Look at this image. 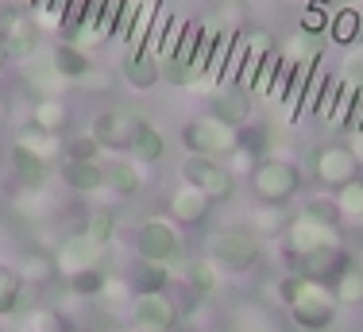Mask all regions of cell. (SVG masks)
Listing matches in <instances>:
<instances>
[{
	"mask_svg": "<svg viewBox=\"0 0 363 332\" xmlns=\"http://www.w3.org/2000/svg\"><path fill=\"white\" fill-rule=\"evenodd\" d=\"M50 62H55V74L62 77V82H85V77L93 74V58L89 50H82L77 43H55L50 47Z\"/></svg>",
	"mask_w": 363,
	"mask_h": 332,
	"instance_id": "obj_19",
	"label": "cell"
},
{
	"mask_svg": "<svg viewBox=\"0 0 363 332\" xmlns=\"http://www.w3.org/2000/svg\"><path fill=\"white\" fill-rule=\"evenodd\" d=\"M8 62V50H4V39H0V66Z\"/></svg>",
	"mask_w": 363,
	"mask_h": 332,
	"instance_id": "obj_46",
	"label": "cell"
},
{
	"mask_svg": "<svg viewBox=\"0 0 363 332\" xmlns=\"http://www.w3.org/2000/svg\"><path fill=\"white\" fill-rule=\"evenodd\" d=\"M220 4H240V0H220Z\"/></svg>",
	"mask_w": 363,
	"mask_h": 332,
	"instance_id": "obj_47",
	"label": "cell"
},
{
	"mask_svg": "<svg viewBox=\"0 0 363 332\" xmlns=\"http://www.w3.org/2000/svg\"><path fill=\"white\" fill-rule=\"evenodd\" d=\"M105 189L112 197H120V201L135 197L143 189L140 162H135V159H112V162H105Z\"/></svg>",
	"mask_w": 363,
	"mask_h": 332,
	"instance_id": "obj_20",
	"label": "cell"
},
{
	"mask_svg": "<svg viewBox=\"0 0 363 332\" xmlns=\"http://www.w3.org/2000/svg\"><path fill=\"white\" fill-rule=\"evenodd\" d=\"M16 332H58V317L50 309H28Z\"/></svg>",
	"mask_w": 363,
	"mask_h": 332,
	"instance_id": "obj_40",
	"label": "cell"
},
{
	"mask_svg": "<svg viewBox=\"0 0 363 332\" xmlns=\"http://www.w3.org/2000/svg\"><path fill=\"white\" fill-rule=\"evenodd\" d=\"M205 259L220 270V275H247L263 263V240L252 228H217L213 236H205Z\"/></svg>",
	"mask_w": 363,
	"mask_h": 332,
	"instance_id": "obj_1",
	"label": "cell"
},
{
	"mask_svg": "<svg viewBox=\"0 0 363 332\" xmlns=\"http://www.w3.org/2000/svg\"><path fill=\"white\" fill-rule=\"evenodd\" d=\"M344 93V77L340 74H325V82H321V93H317V101H313V112L321 120H328V112H333V104L336 97Z\"/></svg>",
	"mask_w": 363,
	"mask_h": 332,
	"instance_id": "obj_37",
	"label": "cell"
},
{
	"mask_svg": "<svg viewBox=\"0 0 363 332\" xmlns=\"http://www.w3.org/2000/svg\"><path fill=\"white\" fill-rule=\"evenodd\" d=\"M170 282V267H159V263H135L132 270V290H167Z\"/></svg>",
	"mask_w": 363,
	"mask_h": 332,
	"instance_id": "obj_35",
	"label": "cell"
},
{
	"mask_svg": "<svg viewBox=\"0 0 363 332\" xmlns=\"http://www.w3.org/2000/svg\"><path fill=\"white\" fill-rule=\"evenodd\" d=\"M286 224H290L286 205H263V201H259V209L252 213V232L255 236H282Z\"/></svg>",
	"mask_w": 363,
	"mask_h": 332,
	"instance_id": "obj_30",
	"label": "cell"
},
{
	"mask_svg": "<svg viewBox=\"0 0 363 332\" xmlns=\"http://www.w3.org/2000/svg\"><path fill=\"white\" fill-rule=\"evenodd\" d=\"M182 275H186L189 290L201 294V298H213V294H220V270L209 263V259H194V263L182 267Z\"/></svg>",
	"mask_w": 363,
	"mask_h": 332,
	"instance_id": "obj_27",
	"label": "cell"
},
{
	"mask_svg": "<svg viewBox=\"0 0 363 332\" xmlns=\"http://www.w3.org/2000/svg\"><path fill=\"white\" fill-rule=\"evenodd\" d=\"M333 294H336V301H340V309H359L363 305V267L356 259L333 278Z\"/></svg>",
	"mask_w": 363,
	"mask_h": 332,
	"instance_id": "obj_22",
	"label": "cell"
},
{
	"mask_svg": "<svg viewBox=\"0 0 363 332\" xmlns=\"http://www.w3.org/2000/svg\"><path fill=\"white\" fill-rule=\"evenodd\" d=\"M58 178L74 194H97V189H105V162L101 159H62L58 162Z\"/></svg>",
	"mask_w": 363,
	"mask_h": 332,
	"instance_id": "obj_16",
	"label": "cell"
},
{
	"mask_svg": "<svg viewBox=\"0 0 363 332\" xmlns=\"http://www.w3.org/2000/svg\"><path fill=\"white\" fill-rule=\"evenodd\" d=\"M236 139H240L236 155H244V159L255 166L259 159H267V147H271V128L259 124V120H247L244 128H236Z\"/></svg>",
	"mask_w": 363,
	"mask_h": 332,
	"instance_id": "obj_24",
	"label": "cell"
},
{
	"mask_svg": "<svg viewBox=\"0 0 363 332\" xmlns=\"http://www.w3.org/2000/svg\"><path fill=\"white\" fill-rule=\"evenodd\" d=\"M255 112V97L244 89H232V93H220L217 101H213V116L224 120L228 128H244L247 120H252Z\"/></svg>",
	"mask_w": 363,
	"mask_h": 332,
	"instance_id": "obj_21",
	"label": "cell"
},
{
	"mask_svg": "<svg viewBox=\"0 0 363 332\" xmlns=\"http://www.w3.org/2000/svg\"><path fill=\"white\" fill-rule=\"evenodd\" d=\"M252 194L263 205H290L301 194V170L298 162L279 159V155H267L252 166Z\"/></svg>",
	"mask_w": 363,
	"mask_h": 332,
	"instance_id": "obj_2",
	"label": "cell"
},
{
	"mask_svg": "<svg viewBox=\"0 0 363 332\" xmlns=\"http://www.w3.org/2000/svg\"><path fill=\"white\" fill-rule=\"evenodd\" d=\"M162 155H167V135L155 124H143L140 135H135V143H132V151H128V159H135L140 166H151V162H159Z\"/></svg>",
	"mask_w": 363,
	"mask_h": 332,
	"instance_id": "obj_26",
	"label": "cell"
},
{
	"mask_svg": "<svg viewBox=\"0 0 363 332\" xmlns=\"http://www.w3.org/2000/svg\"><path fill=\"white\" fill-rule=\"evenodd\" d=\"M0 155H4V147H0Z\"/></svg>",
	"mask_w": 363,
	"mask_h": 332,
	"instance_id": "obj_49",
	"label": "cell"
},
{
	"mask_svg": "<svg viewBox=\"0 0 363 332\" xmlns=\"http://www.w3.org/2000/svg\"><path fill=\"white\" fill-rule=\"evenodd\" d=\"M340 77H344L348 85H356V89H363V43H359V47H348V50H344Z\"/></svg>",
	"mask_w": 363,
	"mask_h": 332,
	"instance_id": "obj_39",
	"label": "cell"
},
{
	"mask_svg": "<svg viewBox=\"0 0 363 332\" xmlns=\"http://www.w3.org/2000/svg\"><path fill=\"white\" fill-rule=\"evenodd\" d=\"M23 82L31 85V89H39L43 97H50V93H58V85H62V77L55 74V62H50V55H35L23 62Z\"/></svg>",
	"mask_w": 363,
	"mask_h": 332,
	"instance_id": "obj_25",
	"label": "cell"
},
{
	"mask_svg": "<svg viewBox=\"0 0 363 332\" xmlns=\"http://www.w3.org/2000/svg\"><path fill=\"white\" fill-rule=\"evenodd\" d=\"M178 139H182V147H186L189 155H205V159H228V155H236V147H240L236 128H228L224 120L213 116V112L186 120Z\"/></svg>",
	"mask_w": 363,
	"mask_h": 332,
	"instance_id": "obj_3",
	"label": "cell"
},
{
	"mask_svg": "<svg viewBox=\"0 0 363 332\" xmlns=\"http://www.w3.org/2000/svg\"><path fill=\"white\" fill-rule=\"evenodd\" d=\"M286 309H290L294 328H301V332H328V328H333V321H336L340 301H336L333 286L309 282V278H306L301 290H298V298H294Z\"/></svg>",
	"mask_w": 363,
	"mask_h": 332,
	"instance_id": "obj_4",
	"label": "cell"
},
{
	"mask_svg": "<svg viewBox=\"0 0 363 332\" xmlns=\"http://www.w3.org/2000/svg\"><path fill=\"white\" fill-rule=\"evenodd\" d=\"M120 74H124V85L135 93H147L162 82V70H159V55L155 50H124V62H120Z\"/></svg>",
	"mask_w": 363,
	"mask_h": 332,
	"instance_id": "obj_14",
	"label": "cell"
},
{
	"mask_svg": "<svg viewBox=\"0 0 363 332\" xmlns=\"http://www.w3.org/2000/svg\"><path fill=\"white\" fill-rule=\"evenodd\" d=\"M182 182L197 186L201 194L213 197V205L236 197V170L224 159H205V155H186L182 159Z\"/></svg>",
	"mask_w": 363,
	"mask_h": 332,
	"instance_id": "obj_6",
	"label": "cell"
},
{
	"mask_svg": "<svg viewBox=\"0 0 363 332\" xmlns=\"http://www.w3.org/2000/svg\"><path fill=\"white\" fill-rule=\"evenodd\" d=\"M50 259H55V270H58L62 278H74V275H82V270L101 267L105 248H101V243H93L85 232H74V236H66V240L58 243Z\"/></svg>",
	"mask_w": 363,
	"mask_h": 332,
	"instance_id": "obj_12",
	"label": "cell"
},
{
	"mask_svg": "<svg viewBox=\"0 0 363 332\" xmlns=\"http://www.w3.org/2000/svg\"><path fill=\"white\" fill-rule=\"evenodd\" d=\"M70 332H85V328H70Z\"/></svg>",
	"mask_w": 363,
	"mask_h": 332,
	"instance_id": "obj_48",
	"label": "cell"
},
{
	"mask_svg": "<svg viewBox=\"0 0 363 332\" xmlns=\"http://www.w3.org/2000/svg\"><path fill=\"white\" fill-rule=\"evenodd\" d=\"M294 263H298V275H301V278L333 286V278L352 263V255H348L344 248H321V251H309V255L294 259Z\"/></svg>",
	"mask_w": 363,
	"mask_h": 332,
	"instance_id": "obj_15",
	"label": "cell"
},
{
	"mask_svg": "<svg viewBox=\"0 0 363 332\" xmlns=\"http://www.w3.org/2000/svg\"><path fill=\"white\" fill-rule=\"evenodd\" d=\"M240 31H217L213 35V55H209V74H205V85H220L224 82V66H228L232 43H236Z\"/></svg>",
	"mask_w": 363,
	"mask_h": 332,
	"instance_id": "obj_32",
	"label": "cell"
},
{
	"mask_svg": "<svg viewBox=\"0 0 363 332\" xmlns=\"http://www.w3.org/2000/svg\"><path fill=\"white\" fill-rule=\"evenodd\" d=\"M105 270L101 267H93V270H82V275H74V278H66L70 282V290L77 294V298H101V290H105Z\"/></svg>",
	"mask_w": 363,
	"mask_h": 332,
	"instance_id": "obj_36",
	"label": "cell"
},
{
	"mask_svg": "<svg viewBox=\"0 0 363 332\" xmlns=\"http://www.w3.org/2000/svg\"><path fill=\"white\" fill-rule=\"evenodd\" d=\"M363 31V16L356 8H336V16L328 20V35H333V43H340V47H356Z\"/></svg>",
	"mask_w": 363,
	"mask_h": 332,
	"instance_id": "obj_29",
	"label": "cell"
},
{
	"mask_svg": "<svg viewBox=\"0 0 363 332\" xmlns=\"http://www.w3.org/2000/svg\"><path fill=\"white\" fill-rule=\"evenodd\" d=\"M301 213L313 216V221H325V224H336V221H340V213H336V201H333V197H309Z\"/></svg>",
	"mask_w": 363,
	"mask_h": 332,
	"instance_id": "obj_41",
	"label": "cell"
},
{
	"mask_svg": "<svg viewBox=\"0 0 363 332\" xmlns=\"http://www.w3.org/2000/svg\"><path fill=\"white\" fill-rule=\"evenodd\" d=\"M147 120L140 116L135 109H124V104H112V109H101L93 116V139L101 143V151H116V155H128L140 135V128Z\"/></svg>",
	"mask_w": 363,
	"mask_h": 332,
	"instance_id": "obj_7",
	"label": "cell"
},
{
	"mask_svg": "<svg viewBox=\"0 0 363 332\" xmlns=\"http://www.w3.org/2000/svg\"><path fill=\"white\" fill-rule=\"evenodd\" d=\"M16 4H20V0H16Z\"/></svg>",
	"mask_w": 363,
	"mask_h": 332,
	"instance_id": "obj_50",
	"label": "cell"
},
{
	"mask_svg": "<svg viewBox=\"0 0 363 332\" xmlns=\"http://www.w3.org/2000/svg\"><path fill=\"white\" fill-rule=\"evenodd\" d=\"M66 120H70V104L58 97V93H50V97H39V104L31 109V124H39L43 132H50V135L62 132Z\"/></svg>",
	"mask_w": 363,
	"mask_h": 332,
	"instance_id": "obj_23",
	"label": "cell"
},
{
	"mask_svg": "<svg viewBox=\"0 0 363 332\" xmlns=\"http://www.w3.org/2000/svg\"><path fill=\"white\" fill-rule=\"evenodd\" d=\"M301 282H306V278H301V275H298V270H294V275H286V278H282V282H279V286H274V294H279V301H282V305H290L294 298H298V290H301Z\"/></svg>",
	"mask_w": 363,
	"mask_h": 332,
	"instance_id": "obj_42",
	"label": "cell"
},
{
	"mask_svg": "<svg viewBox=\"0 0 363 332\" xmlns=\"http://www.w3.org/2000/svg\"><path fill=\"white\" fill-rule=\"evenodd\" d=\"M97 151H101V143L93 139V132L62 139V159H97Z\"/></svg>",
	"mask_w": 363,
	"mask_h": 332,
	"instance_id": "obj_38",
	"label": "cell"
},
{
	"mask_svg": "<svg viewBox=\"0 0 363 332\" xmlns=\"http://www.w3.org/2000/svg\"><path fill=\"white\" fill-rule=\"evenodd\" d=\"M247 39V55H244V66H240V74H236V89H244V93H252L255 89V82H259V74H263V66H267V58L274 55V39L267 31H252V35H244Z\"/></svg>",
	"mask_w": 363,
	"mask_h": 332,
	"instance_id": "obj_17",
	"label": "cell"
},
{
	"mask_svg": "<svg viewBox=\"0 0 363 332\" xmlns=\"http://www.w3.org/2000/svg\"><path fill=\"white\" fill-rule=\"evenodd\" d=\"M16 143L31 147V151L43 155V159H55V155H62V139L50 135V132H43L39 124H23L20 132H16Z\"/></svg>",
	"mask_w": 363,
	"mask_h": 332,
	"instance_id": "obj_31",
	"label": "cell"
},
{
	"mask_svg": "<svg viewBox=\"0 0 363 332\" xmlns=\"http://www.w3.org/2000/svg\"><path fill=\"white\" fill-rule=\"evenodd\" d=\"M128 321L140 332H174L178 328V301L167 290H140L128 301Z\"/></svg>",
	"mask_w": 363,
	"mask_h": 332,
	"instance_id": "obj_8",
	"label": "cell"
},
{
	"mask_svg": "<svg viewBox=\"0 0 363 332\" xmlns=\"http://www.w3.org/2000/svg\"><path fill=\"white\" fill-rule=\"evenodd\" d=\"M132 248L140 263H159V267H182V236L174 228V221L151 216L143 221L132 236Z\"/></svg>",
	"mask_w": 363,
	"mask_h": 332,
	"instance_id": "obj_5",
	"label": "cell"
},
{
	"mask_svg": "<svg viewBox=\"0 0 363 332\" xmlns=\"http://www.w3.org/2000/svg\"><path fill=\"white\" fill-rule=\"evenodd\" d=\"M23 290H28V282H23L20 270H16V267H0V317L20 313Z\"/></svg>",
	"mask_w": 363,
	"mask_h": 332,
	"instance_id": "obj_28",
	"label": "cell"
},
{
	"mask_svg": "<svg viewBox=\"0 0 363 332\" xmlns=\"http://www.w3.org/2000/svg\"><path fill=\"white\" fill-rule=\"evenodd\" d=\"M124 298H128V282H120V278H105L101 301H124Z\"/></svg>",
	"mask_w": 363,
	"mask_h": 332,
	"instance_id": "obj_44",
	"label": "cell"
},
{
	"mask_svg": "<svg viewBox=\"0 0 363 332\" xmlns=\"http://www.w3.org/2000/svg\"><path fill=\"white\" fill-rule=\"evenodd\" d=\"M282 243H286V251L294 259H301L321 248H344V236L336 224H325V221H313V216L298 213V216H290L286 232H282Z\"/></svg>",
	"mask_w": 363,
	"mask_h": 332,
	"instance_id": "obj_10",
	"label": "cell"
},
{
	"mask_svg": "<svg viewBox=\"0 0 363 332\" xmlns=\"http://www.w3.org/2000/svg\"><path fill=\"white\" fill-rule=\"evenodd\" d=\"M8 162H12V174L23 189H43L50 182V159H43V155H35L23 143L8 147Z\"/></svg>",
	"mask_w": 363,
	"mask_h": 332,
	"instance_id": "obj_18",
	"label": "cell"
},
{
	"mask_svg": "<svg viewBox=\"0 0 363 332\" xmlns=\"http://www.w3.org/2000/svg\"><path fill=\"white\" fill-rule=\"evenodd\" d=\"M333 201H336V213L340 221H363V178H352L348 186L333 189Z\"/></svg>",
	"mask_w": 363,
	"mask_h": 332,
	"instance_id": "obj_33",
	"label": "cell"
},
{
	"mask_svg": "<svg viewBox=\"0 0 363 332\" xmlns=\"http://www.w3.org/2000/svg\"><path fill=\"white\" fill-rule=\"evenodd\" d=\"M4 120H8V97L0 93V124H4Z\"/></svg>",
	"mask_w": 363,
	"mask_h": 332,
	"instance_id": "obj_45",
	"label": "cell"
},
{
	"mask_svg": "<svg viewBox=\"0 0 363 332\" xmlns=\"http://www.w3.org/2000/svg\"><path fill=\"white\" fill-rule=\"evenodd\" d=\"M82 232L89 236L93 243H101V248H108V243H112V236H116V213H112V209H93V213L85 216Z\"/></svg>",
	"mask_w": 363,
	"mask_h": 332,
	"instance_id": "obj_34",
	"label": "cell"
},
{
	"mask_svg": "<svg viewBox=\"0 0 363 332\" xmlns=\"http://www.w3.org/2000/svg\"><path fill=\"white\" fill-rule=\"evenodd\" d=\"M0 332H4V328H0Z\"/></svg>",
	"mask_w": 363,
	"mask_h": 332,
	"instance_id": "obj_51",
	"label": "cell"
},
{
	"mask_svg": "<svg viewBox=\"0 0 363 332\" xmlns=\"http://www.w3.org/2000/svg\"><path fill=\"white\" fill-rule=\"evenodd\" d=\"M313 178L328 189L348 186L352 178H359V155L348 143H325L313 151Z\"/></svg>",
	"mask_w": 363,
	"mask_h": 332,
	"instance_id": "obj_11",
	"label": "cell"
},
{
	"mask_svg": "<svg viewBox=\"0 0 363 332\" xmlns=\"http://www.w3.org/2000/svg\"><path fill=\"white\" fill-rule=\"evenodd\" d=\"M167 213L182 228H197V224H205L213 216V197L201 194L197 186H189V182H182L174 194L167 197Z\"/></svg>",
	"mask_w": 363,
	"mask_h": 332,
	"instance_id": "obj_13",
	"label": "cell"
},
{
	"mask_svg": "<svg viewBox=\"0 0 363 332\" xmlns=\"http://www.w3.org/2000/svg\"><path fill=\"white\" fill-rule=\"evenodd\" d=\"M0 39H4L8 62H28L43 50V23L35 12L20 8V12H8L0 20Z\"/></svg>",
	"mask_w": 363,
	"mask_h": 332,
	"instance_id": "obj_9",
	"label": "cell"
},
{
	"mask_svg": "<svg viewBox=\"0 0 363 332\" xmlns=\"http://www.w3.org/2000/svg\"><path fill=\"white\" fill-rule=\"evenodd\" d=\"M66 12H70V0H47V8H43V20L39 23H58V28H62L66 23Z\"/></svg>",
	"mask_w": 363,
	"mask_h": 332,
	"instance_id": "obj_43",
	"label": "cell"
}]
</instances>
